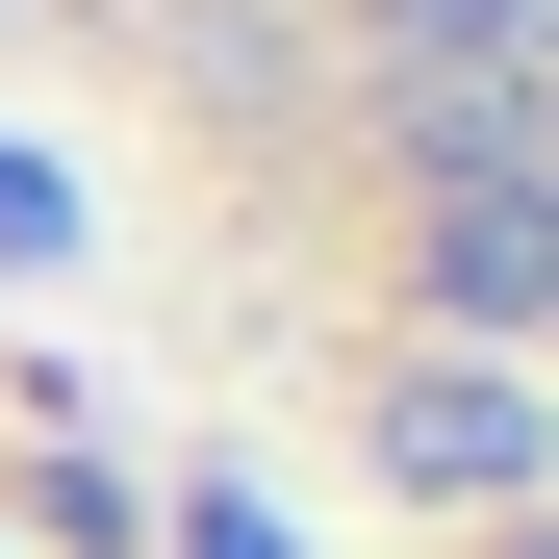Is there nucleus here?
Returning <instances> with one entry per match:
<instances>
[{
	"mask_svg": "<svg viewBox=\"0 0 559 559\" xmlns=\"http://www.w3.org/2000/svg\"><path fill=\"white\" fill-rule=\"evenodd\" d=\"M534 382H509V356H407V382H382V484H432V509H509L534 484Z\"/></svg>",
	"mask_w": 559,
	"mask_h": 559,
	"instance_id": "1",
	"label": "nucleus"
},
{
	"mask_svg": "<svg viewBox=\"0 0 559 559\" xmlns=\"http://www.w3.org/2000/svg\"><path fill=\"white\" fill-rule=\"evenodd\" d=\"M432 306H457V331H534V306H559V178H484V204L432 229Z\"/></svg>",
	"mask_w": 559,
	"mask_h": 559,
	"instance_id": "2",
	"label": "nucleus"
},
{
	"mask_svg": "<svg viewBox=\"0 0 559 559\" xmlns=\"http://www.w3.org/2000/svg\"><path fill=\"white\" fill-rule=\"evenodd\" d=\"M0 254H76V178L51 153H0Z\"/></svg>",
	"mask_w": 559,
	"mask_h": 559,
	"instance_id": "3",
	"label": "nucleus"
},
{
	"mask_svg": "<svg viewBox=\"0 0 559 559\" xmlns=\"http://www.w3.org/2000/svg\"><path fill=\"white\" fill-rule=\"evenodd\" d=\"M178 559H306V534H280L254 484H204V509H178Z\"/></svg>",
	"mask_w": 559,
	"mask_h": 559,
	"instance_id": "4",
	"label": "nucleus"
},
{
	"mask_svg": "<svg viewBox=\"0 0 559 559\" xmlns=\"http://www.w3.org/2000/svg\"><path fill=\"white\" fill-rule=\"evenodd\" d=\"M534 26V0H407V51H509Z\"/></svg>",
	"mask_w": 559,
	"mask_h": 559,
	"instance_id": "5",
	"label": "nucleus"
},
{
	"mask_svg": "<svg viewBox=\"0 0 559 559\" xmlns=\"http://www.w3.org/2000/svg\"><path fill=\"white\" fill-rule=\"evenodd\" d=\"M534 559H559V534H534Z\"/></svg>",
	"mask_w": 559,
	"mask_h": 559,
	"instance_id": "6",
	"label": "nucleus"
},
{
	"mask_svg": "<svg viewBox=\"0 0 559 559\" xmlns=\"http://www.w3.org/2000/svg\"><path fill=\"white\" fill-rule=\"evenodd\" d=\"M534 331H559V306H534Z\"/></svg>",
	"mask_w": 559,
	"mask_h": 559,
	"instance_id": "7",
	"label": "nucleus"
}]
</instances>
